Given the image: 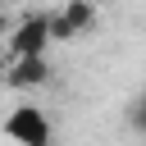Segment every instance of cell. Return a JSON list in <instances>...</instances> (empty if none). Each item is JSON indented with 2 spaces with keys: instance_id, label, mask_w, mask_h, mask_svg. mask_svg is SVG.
Returning <instances> with one entry per match:
<instances>
[{
  "instance_id": "6da1fadb",
  "label": "cell",
  "mask_w": 146,
  "mask_h": 146,
  "mask_svg": "<svg viewBox=\"0 0 146 146\" xmlns=\"http://www.w3.org/2000/svg\"><path fill=\"white\" fill-rule=\"evenodd\" d=\"M0 132H5L9 141H18V146H46V141L55 137L46 110H36V105H18V110H9V119L0 123Z\"/></svg>"
},
{
  "instance_id": "7a4b0ae2",
  "label": "cell",
  "mask_w": 146,
  "mask_h": 146,
  "mask_svg": "<svg viewBox=\"0 0 146 146\" xmlns=\"http://www.w3.org/2000/svg\"><path fill=\"white\" fill-rule=\"evenodd\" d=\"M46 82H50V59H46V55H14L9 73H5V87H14V91H36V87H46Z\"/></svg>"
},
{
  "instance_id": "3957f363",
  "label": "cell",
  "mask_w": 146,
  "mask_h": 146,
  "mask_svg": "<svg viewBox=\"0 0 146 146\" xmlns=\"http://www.w3.org/2000/svg\"><path fill=\"white\" fill-rule=\"evenodd\" d=\"M9 46H14V55H46L50 50V23H46V14H27L9 32Z\"/></svg>"
},
{
  "instance_id": "277c9868",
  "label": "cell",
  "mask_w": 146,
  "mask_h": 146,
  "mask_svg": "<svg viewBox=\"0 0 146 146\" xmlns=\"http://www.w3.org/2000/svg\"><path fill=\"white\" fill-rule=\"evenodd\" d=\"M59 14L68 18V27H73L78 36H82V32H87V27L96 23V5H91V0H68V5L59 9Z\"/></svg>"
},
{
  "instance_id": "5b68a950",
  "label": "cell",
  "mask_w": 146,
  "mask_h": 146,
  "mask_svg": "<svg viewBox=\"0 0 146 146\" xmlns=\"http://www.w3.org/2000/svg\"><path fill=\"white\" fill-rule=\"evenodd\" d=\"M46 23H50V41H73V36H78L64 14H46Z\"/></svg>"
},
{
  "instance_id": "8992f818",
  "label": "cell",
  "mask_w": 146,
  "mask_h": 146,
  "mask_svg": "<svg viewBox=\"0 0 146 146\" xmlns=\"http://www.w3.org/2000/svg\"><path fill=\"white\" fill-rule=\"evenodd\" d=\"M128 123H132V132H146V96H137L128 105Z\"/></svg>"
}]
</instances>
